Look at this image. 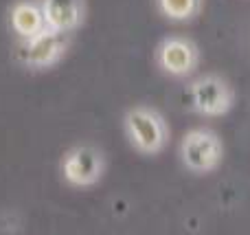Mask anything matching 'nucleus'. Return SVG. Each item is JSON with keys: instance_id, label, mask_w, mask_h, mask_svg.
Wrapping results in <instances>:
<instances>
[{"instance_id": "1a4fd4ad", "label": "nucleus", "mask_w": 250, "mask_h": 235, "mask_svg": "<svg viewBox=\"0 0 250 235\" xmlns=\"http://www.w3.org/2000/svg\"><path fill=\"white\" fill-rule=\"evenodd\" d=\"M163 18L171 22H189L202 11V0H154Z\"/></svg>"}, {"instance_id": "0eeeda50", "label": "nucleus", "mask_w": 250, "mask_h": 235, "mask_svg": "<svg viewBox=\"0 0 250 235\" xmlns=\"http://www.w3.org/2000/svg\"><path fill=\"white\" fill-rule=\"evenodd\" d=\"M46 29L62 35H73L86 18L83 0H42Z\"/></svg>"}, {"instance_id": "39448f33", "label": "nucleus", "mask_w": 250, "mask_h": 235, "mask_svg": "<svg viewBox=\"0 0 250 235\" xmlns=\"http://www.w3.org/2000/svg\"><path fill=\"white\" fill-rule=\"evenodd\" d=\"M70 46V35H62L46 29L29 40H20L16 44V62L31 73L51 70L66 57Z\"/></svg>"}, {"instance_id": "6e6552de", "label": "nucleus", "mask_w": 250, "mask_h": 235, "mask_svg": "<svg viewBox=\"0 0 250 235\" xmlns=\"http://www.w3.org/2000/svg\"><path fill=\"white\" fill-rule=\"evenodd\" d=\"M9 29L13 31L18 42L46 31L42 0H16L9 9Z\"/></svg>"}, {"instance_id": "7ed1b4c3", "label": "nucleus", "mask_w": 250, "mask_h": 235, "mask_svg": "<svg viewBox=\"0 0 250 235\" xmlns=\"http://www.w3.org/2000/svg\"><path fill=\"white\" fill-rule=\"evenodd\" d=\"M187 99L193 114L202 119H222L235 108L233 84L217 73H204L187 86Z\"/></svg>"}, {"instance_id": "20e7f679", "label": "nucleus", "mask_w": 250, "mask_h": 235, "mask_svg": "<svg viewBox=\"0 0 250 235\" xmlns=\"http://www.w3.org/2000/svg\"><path fill=\"white\" fill-rule=\"evenodd\" d=\"M60 176L73 189H90L104 180L108 161L101 148L92 143H77L60 156Z\"/></svg>"}, {"instance_id": "423d86ee", "label": "nucleus", "mask_w": 250, "mask_h": 235, "mask_svg": "<svg viewBox=\"0 0 250 235\" xmlns=\"http://www.w3.org/2000/svg\"><path fill=\"white\" fill-rule=\"evenodd\" d=\"M200 46L187 35H167L154 48V64L169 79H189L200 68Z\"/></svg>"}, {"instance_id": "f257e3e1", "label": "nucleus", "mask_w": 250, "mask_h": 235, "mask_svg": "<svg viewBox=\"0 0 250 235\" xmlns=\"http://www.w3.org/2000/svg\"><path fill=\"white\" fill-rule=\"evenodd\" d=\"M125 141L141 156H158L169 148L171 128L156 106L134 104L121 117Z\"/></svg>"}, {"instance_id": "f03ea898", "label": "nucleus", "mask_w": 250, "mask_h": 235, "mask_svg": "<svg viewBox=\"0 0 250 235\" xmlns=\"http://www.w3.org/2000/svg\"><path fill=\"white\" fill-rule=\"evenodd\" d=\"M180 165L193 176L215 174L226 158V145L220 132L208 126H195L182 134L178 143Z\"/></svg>"}]
</instances>
